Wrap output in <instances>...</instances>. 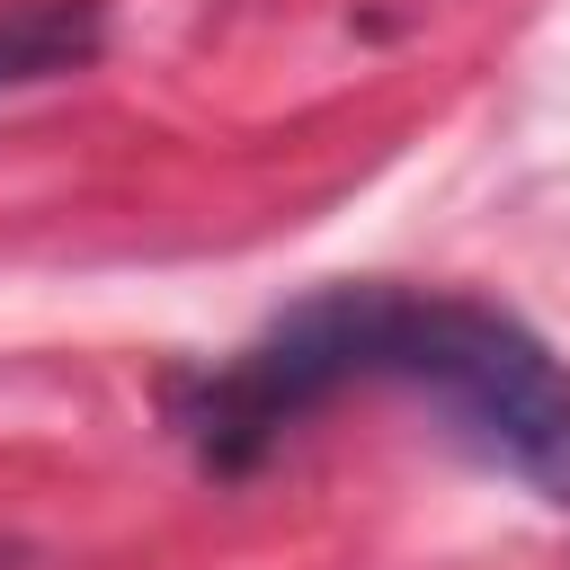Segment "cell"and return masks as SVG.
I'll use <instances>...</instances> for the list:
<instances>
[{"label":"cell","mask_w":570,"mask_h":570,"mask_svg":"<svg viewBox=\"0 0 570 570\" xmlns=\"http://www.w3.org/2000/svg\"><path fill=\"white\" fill-rule=\"evenodd\" d=\"M374 374L428 392V410L499 472L534 481L543 499H570V374L508 312L454 303V294H428V303L383 294L374 303Z\"/></svg>","instance_id":"obj_1"},{"label":"cell","mask_w":570,"mask_h":570,"mask_svg":"<svg viewBox=\"0 0 570 570\" xmlns=\"http://www.w3.org/2000/svg\"><path fill=\"white\" fill-rule=\"evenodd\" d=\"M374 285H338L294 303L267 338H249L232 365H214L205 383L178 392V428L214 472H249L312 401H330L338 383L374 374Z\"/></svg>","instance_id":"obj_2"},{"label":"cell","mask_w":570,"mask_h":570,"mask_svg":"<svg viewBox=\"0 0 570 570\" xmlns=\"http://www.w3.org/2000/svg\"><path fill=\"white\" fill-rule=\"evenodd\" d=\"M107 45V9L98 0H18L0 18V89L27 80H62Z\"/></svg>","instance_id":"obj_3"},{"label":"cell","mask_w":570,"mask_h":570,"mask_svg":"<svg viewBox=\"0 0 570 570\" xmlns=\"http://www.w3.org/2000/svg\"><path fill=\"white\" fill-rule=\"evenodd\" d=\"M0 570H18V543H0Z\"/></svg>","instance_id":"obj_4"}]
</instances>
